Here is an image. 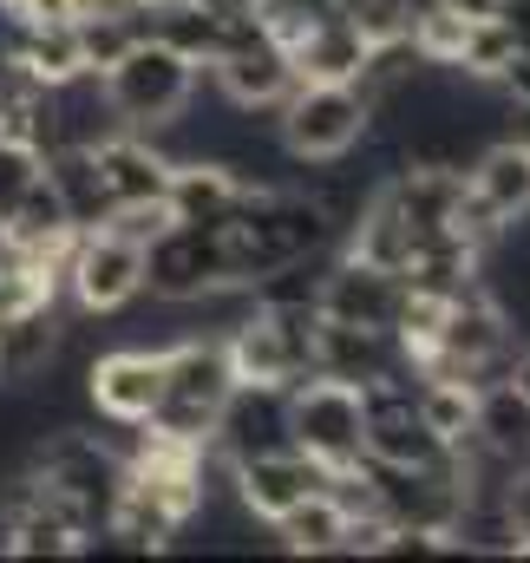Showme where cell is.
I'll return each mask as SVG.
<instances>
[{
	"instance_id": "obj_1",
	"label": "cell",
	"mask_w": 530,
	"mask_h": 563,
	"mask_svg": "<svg viewBox=\"0 0 530 563\" xmlns=\"http://www.w3.org/2000/svg\"><path fill=\"white\" fill-rule=\"evenodd\" d=\"M367 139V92L347 79H295L275 106V144L295 164H341Z\"/></svg>"
},
{
	"instance_id": "obj_2",
	"label": "cell",
	"mask_w": 530,
	"mask_h": 563,
	"mask_svg": "<svg viewBox=\"0 0 530 563\" xmlns=\"http://www.w3.org/2000/svg\"><path fill=\"white\" fill-rule=\"evenodd\" d=\"M99 86H106V99H112V112H119L125 132H164V125L197 99L203 73H197L184 53H170L164 40L144 33L125 59H112V66L99 73Z\"/></svg>"
},
{
	"instance_id": "obj_3",
	"label": "cell",
	"mask_w": 530,
	"mask_h": 563,
	"mask_svg": "<svg viewBox=\"0 0 530 563\" xmlns=\"http://www.w3.org/2000/svg\"><path fill=\"white\" fill-rule=\"evenodd\" d=\"M236 374H230V354L223 341L210 334H190L177 347H164V394H157V413H151V432H170V439H190V445H210V426L223 413Z\"/></svg>"
},
{
	"instance_id": "obj_4",
	"label": "cell",
	"mask_w": 530,
	"mask_h": 563,
	"mask_svg": "<svg viewBox=\"0 0 530 563\" xmlns=\"http://www.w3.org/2000/svg\"><path fill=\"white\" fill-rule=\"evenodd\" d=\"M361 432H367V407H361V387L347 380H328V374H308L288 387V445L308 452L314 465L341 472L361 459Z\"/></svg>"
},
{
	"instance_id": "obj_5",
	"label": "cell",
	"mask_w": 530,
	"mask_h": 563,
	"mask_svg": "<svg viewBox=\"0 0 530 563\" xmlns=\"http://www.w3.org/2000/svg\"><path fill=\"white\" fill-rule=\"evenodd\" d=\"M86 314H112L144 295V243L119 236V230H79L66 250V282H59Z\"/></svg>"
},
{
	"instance_id": "obj_6",
	"label": "cell",
	"mask_w": 530,
	"mask_h": 563,
	"mask_svg": "<svg viewBox=\"0 0 530 563\" xmlns=\"http://www.w3.org/2000/svg\"><path fill=\"white\" fill-rule=\"evenodd\" d=\"M230 263H223V230H203V223H164L151 243H144V288L157 301H177L190 308L197 295L223 288Z\"/></svg>"
},
{
	"instance_id": "obj_7",
	"label": "cell",
	"mask_w": 530,
	"mask_h": 563,
	"mask_svg": "<svg viewBox=\"0 0 530 563\" xmlns=\"http://www.w3.org/2000/svg\"><path fill=\"white\" fill-rule=\"evenodd\" d=\"M203 73L243 112H275L288 99V86H295V59H288V46L275 33H263V20H243L236 40L223 46V59H210Z\"/></svg>"
},
{
	"instance_id": "obj_8",
	"label": "cell",
	"mask_w": 530,
	"mask_h": 563,
	"mask_svg": "<svg viewBox=\"0 0 530 563\" xmlns=\"http://www.w3.org/2000/svg\"><path fill=\"white\" fill-rule=\"evenodd\" d=\"M314 492H328V465H314V459L295 452V445L230 459V498H236L256 525H275L281 511H295V505L314 498Z\"/></svg>"
},
{
	"instance_id": "obj_9",
	"label": "cell",
	"mask_w": 530,
	"mask_h": 563,
	"mask_svg": "<svg viewBox=\"0 0 530 563\" xmlns=\"http://www.w3.org/2000/svg\"><path fill=\"white\" fill-rule=\"evenodd\" d=\"M157 394H164V354L151 347H112L86 367V400L112 426H144L157 413Z\"/></svg>"
},
{
	"instance_id": "obj_10",
	"label": "cell",
	"mask_w": 530,
	"mask_h": 563,
	"mask_svg": "<svg viewBox=\"0 0 530 563\" xmlns=\"http://www.w3.org/2000/svg\"><path fill=\"white\" fill-rule=\"evenodd\" d=\"M399 301H406V276L374 269L361 256H341L334 269H321V282H314V308L328 321H354V328H387L394 334Z\"/></svg>"
},
{
	"instance_id": "obj_11",
	"label": "cell",
	"mask_w": 530,
	"mask_h": 563,
	"mask_svg": "<svg viewBox=\"0 0 530 563\" xmlns=\"http://www.w3.org/2000/svg\"><path fill=\"white\" fill-rule=\"evenodd\" d=\"M314 374L347 380V387H374L387 374H412V361H406V347L387 328H354V321H328L321 314V328H314Z\"/></svg>"
},
{
	"instance_id": "obj_12",
	"label": "cell",
	"mask_w": 530,
	"mask_h": 563,
	"mask_svg": "<svg viewBox=\"0 0 530 563\" xmlns=\"http://www.w3.org/2000/svg\"><path fill=\"white\" fill-rule=\"evenodd\" d=\"M250 190H256V184L236 177L223 157H177V164H170V184H164V210H170V223L223 230V223L243 210Z\"/></svg>"
},
{
	"instance_id": "obj_13",
	"label": "cell",
	"mask_w": 530,
	"mask_h": 563,
	"mask_svg": "<svg viewBox=\"0 0 530 563\" xmlns=\"http://www.w3.org/2000/svg\"><path fill=\"white\" fill-rule=\"evenodd\" d=\"M210 445H217V459L230 465V459H250V452H275V445H288V387H230V400H223V413L210 426Z\"/></svg>"
},
{
	"instance_id": "obj_14",
	"label": "cell",
	"mask_w": 530,
	"mask_h": 563,
	"mask_svg": "<svg viewBox=\"0 0 530 563\" xmlns=\"http://www.w3.org/2000/svg\"><path fill=\"white\" fill-rule=\"evenodd\" d=\"M92 157H99V177H106V197H112V210H125V203H164V184H170V151L151 139V132H112V139L92 144Z\"/></svg>"
},
{
	"instance_id": "obj_15",
	"label": "cell",
	"mask_w": 530,
	"mask_h": 563,
	"mask_svg": "<svg viewBox=\"0 0 530 563\" xmlns=\"http://www.w3.org/2000/svg\"><path fill=\"white\" fill-rule=\"evenodd\" d=\"M59 308L53 301H33V308H13L0 314V387H33L53 374L59 361Z\"/></svg>"
},
{
	"instance_id": "obj_16",
	"label": "cell",
	"mask_w": 530,
	"mask_h": 563,
	"mask_svg": "<svg viewBox=\"0 0 530 563\" xmlns=\"http://www.w3.org/2000/svg\"><path fill=\"white\" fill-rule=\"evenodd\" d=\"M236 26H243V20H223V13H210L203 0H151V40H164L170 53H184L197 73H203L210 59H223V46L236 40Z\"/></svg>"
},
{
	"instance_id": "obj_17",
	"label": "cell",
	"mask_w": 530,
	"mask_h": 563,
	"mask_svg": "<svg viewBox=\"0 0 530 563\" xmlns=\"http://www.w3.org/2000/svg\"><path fill=\"white\" fill-rule=\"evenodd\" d=\"M288 59H295V79H361V66H367V40H361V26L334 7L328 20H314L295 46H288Z\"/></svg>"
},
{
	"instance_id": "obj_18",
	"label": "cell",
	"mask_w": 530,
	"mask_h": 563,
	"mask_svg": "<svg viewBox=\"0 0 530 563\" xmlns=\"http://www.w3.org/2000/svg\"><path fill=\"white\" fill-rule=\"evenodd\" d=\"M46 184L59 190L73 230H99V223L112 217V197H106V177H99L92 144H53V151H46Z\"/></svg>"
},
{
	"instance_id": "obj_19",
	"label": "cell",
	"mask_w": 530,
	"mask_h": 563,
	"mask_svg": "<svg viewBox=\"0 0 530 563\" xmlns=\"http://www.w3.org/2000/svg\"><path fill=\"white\" fill-rule=\"evenodd\" d=\"M472 439H478L485 452H498L505 465H525V459H530V394L511 380V374L478 387V420H472Z\"/></svg>"
},
{
	"instance_id": "obj_20",
	"label": "cell",
	"mask_w": 530,
	"mask_h": 563,
	"mask_svg": "<svg viewBox=\"0 0 530 563\" xmlns=\"http://www.w3.org/2000/svg\"><path fill=\"white\" fill-rule=\"evenodd\" d=\"M268 531L281 538L288 558H341V544H347V511H341L328 492H314V498H301L295 511H281Z\"/></svg>"
},
{
	"instance_id": "obj_21",
	"label": "cell",
	"mask_w": 530,
	"mask_h": 563,
	"mask_svg": "<svg viewBox=\"0 0 530 563\" xmlns=\"http://www.w3.org/2000/svg\"><path fill=\"white\" fill-rule=\"evenodd\" d=\"M412 400H419V420L432 426L445 445H465V439H472V420H478V387H472V380L426 374V380L412 387Z\"/></svg>"
},
{
	"instance_id": "obj_22",
	"label": "cell",
	"mask_w": 530,
	"mask_h": 563,
	"mask_svg": "<svg viewBox=\"0 0 530 563\" xmlns=\"http://www.w3.org/2000/svg\"><path fill=\"white\" fill-rule=\"evenodd\" d=\"M511 53H518V33H511L498 13H485V20H472V26H465V46H459L452 73H459V79H472V86H498V73L511 66Z\"/></svg>"
},
{
	"instance_id": "obj_23",
	"label": "cell",
	"mask_w": 530,
	"mask_h": 563,
	"mask_svg": "<svg viewBox=\"0 0 530 563\" xmlns=\"http://www.w3.org/2000/svg\"><path fill=\"white\" fill-rule=\"evenodd\" d=\"M40 170H46V151L26 139H13V132H0V217L40 184Z\"/></svg>"
},
{
	"instance_id": "obj_24",
	"label": "cell",
	"mask_w": 530,
	"mask_h": 563,
	"mask_svg": "<svg viewBox=\"0 0 530 563\" xmlns=\"http://www.w3.org/2000/svg\"><path fill=\"white\" fill-rule=\"evenodd\" d=\"M498 511H505L511 558H530V459L505 472V485H498Z\"/></svg>"
},
{
	"instance_id": "obj_25",
	"label": "cell",
	"mask_w": 530,
	"mask_h": 563,
	"mask_svg": "<svg viewBox=\"0 0 530 563\" xmlns=\"http://www.w3.org/2000/svg\"><path fill=\"white\" fill-rule=\"evenodd\" d=\"M498 86H505L518 106H530V46H518V53H511V66L498 73Z\"/></svg>"
}]
</instances>
